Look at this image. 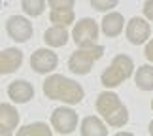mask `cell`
Wrapping results in <instances>:
<instances>
[{"mask_svg": "<svg viewBox=\"0 0 153 136\" xmlns=\"http://www.w3.org/2000/svg\"><path fill=\"white\" fill-rule=\"evenodd\" d=\"M44 94L49 100H61V102L68 104V106H76L79 104L85 97V89L81 87L78 81L66 78L62 74H51L45 78L44 85Z\"/></svg>", "mask_w": 153, "mask_h": 136, "instance_id": "1", "label": "cell"}, {"mask_svg": "<svg viewBox=\"0 0 153 136\" xmlns=\"http://www.w3.org/2000/svg\"><path fill=\"white\" fill-rule=\"evenodd\" d=\"M97 111L114 129H121L128 123V110L114 91H102L97 97Z\"/></svg>", "mask_w": 153, "mask_h": 136, "instance_id": "2", "label": "cell"}, {"mask_svg": "<svg viewBox=\"0 0 153 136\" xmlns=\"http://www.w3.org/2000/svg\"><path fill=\"white\" fill-rule=\"evenodd\" d=\"M134 72V61L128 55L121 53V55H115L114 61L108 68L102 72L100 76V83L106 89H114V87H119L123 81H127Z\"/></svg>", "mask_w": 153, "mask_h": 136, "instance_id": "3", "label": "cell"}, {"mask_svg": "<svg viewBox=\"0 0 153 136\" xmlns=\"http://www.w3.org/2000/svg\"><path fill=\"white\" fill-rule=\"evenodd\" d=\"M104 55V45H98V44H93V45H87V47H79L76 49L68 59V68L72 74H78V76H87L91 72L93 64H95L98 59H102Z\"/></svg>", "mask_w": 153, "mask_h": 136, "instance_id": "4", "label": "cell"}, {"mask_svg": "<svg viewBox=\"0 0 153 136\" xmlns=\"http://www.w3.org/2000/svg\"><path fill=\"white\" fill-rule=\"evenodd\" d=\"M98 32H100V28H98L97 21L91 19V17H83V19H79L74 25V28H72V40L76 42L78 47H87V45L97 44Z\"/></svg>", "mask_w": 153, "mask_h": 136, "instance_id": "5", "label": "cell"}, {"mask_svg": "<svg viewBox=\"0 0 153 136\" xmlns=\"http://www.w3.org/2000/svg\"><path fill=\"white\" fill-rule=\"evenodd\" d=\"M51 129L57 134H72L78 129V114L70 106L55 108L51 114Z\"/></svg>", "mask_w": 153, "mask_h": 136, "instance_id": "6", "label": "cell"}, {"mask_svg": "<svg viewBox=\"0 0 153 136\" xmlns=\"http://www.w3.org/2000/svg\"><path fill=\"white\" fill-rule=\"evenodd\" d=\"M6 32L8 36L17 44H25L32 38L34 34V28H32V23L27 19L25 15H11L8 17L6 21Z\"/></svg>", "mask_w": 153, "mask_h": 136, "instance_id": "7", "label": "cell"}, {"mask_svg": "<svg viewBox=\"0 0 153 136\" xmlns=\"http://www.w3.org/2000/svg\"><path fill=\"white\" fill-rule=\"evenodd\" d=\"M59 64V57L53 49L48 47H38L30 57V68L36 74H49L57 68Z\"/></svg>", "mask_w": 153, "mask_h": 136, "instance_id": "8", "label": "cell"}, {"mask_svg": "<svg viewBox=\"0 0 153 136\" xmlns=\"http://www.w3.org/2000/svg\"><path fill=\"white\" fill-rule=\"evenodd\" d=\"M125 34H127V40L132 45H142L151 36V27H149L148 19H144V17H132L125 25Z\"/></svg>", "mask_w": 153, "mask_h": 136, "instance_id": "9", "label": "cell"}, {"mask_svg": "<svg viewBox=\"0 0 153 136\" xmlns=\"http://www.w3.org/2000/svg\"><path fill=\"white\" fill-rule=\"evenodd\" d=\"M19 111L13 104L0 102V136H11L19 125Z\"/></svg>", "mask_w": 153, "mask_h": 136, "instance_id": "10", "label": "cell"}, {"mask_svg": "<svg viewBox=\"0 0 153 136\" xmlns=\"http://www.w3.org/2000/svg\"><path fill=\"white\" fill-rule=\"evenodd\" d=\"M23 51L17 47H6L0 51V76L13 74L23 64Z\"/></svg>", "mask_w": 153, "mask_h": 136, "instance_id": "11", "label": "cell"}, {"mask_svg": "<svg viewBox=\"0 0 153 136\" xmlns=\"http://www.w3.org/2000/svg\"><path fill=\"white\" fill-rule=\"evenodd\" d=\"M8 97L15 104H27L34 98V85L27 80H15L8 85Z\"/></svg>", "mask_w": 153, "mask_h": 136, "instance_id": "12", "label": "cell"}, {"mask_svg": "<svg viewBox=\"0 0 153 136\" xmlns=\"http://www.w3.org/2000/svg\"><path fill=\"white\" fill-rule=\"evenodd\" d=\"M123 27H125V17H123L119 11H106V15L102 17L100 23V30L104 32V36L108 38H115L123 32Z\"/></svg>", "mask_w": 153, "mask_h": 136, "instance_id": "13", "label": "cell"}, {"mask_svg": "<svg viewBox=\"0 0 153 136\" xmlns=\"http://www.w3.org/2000/svg\"><path fill=\"white\" fill-rule=\"evenodd\" d=\"M79 132L81 136H108V129L100 117L87 115L79 125Z\"/></svg>", "mask_w": 153, "mask_h": 136, "instance_id": "14", "label": "cell"}, {"mask_svg": "<svg viewBox=\"0 0 153 136\" xmlns=\"http://www.w3.org/2000/svg\"><path fill=\"white\" fill-rule=\"evenodd\" d=\"M68 38H70V34L66 30V27H61V25H53V27H49L48 30L44 32V42L48 44L49 47H62V45H66Z\"/></svg>", "mask_w": 153, "mask_h": 136, "instance_id": "15", "label": "cell"}, {"mask_svg": "<svg viewBox=\"0 0 153 136\" xmlns=\"http://www.w3.org/2000/svg\"><path fill=\"white\" fill-rule=\"evenodd\" d=\"M134 83L140 91H153V66L144 64L134 74Z\"/></svg>", "mask_w": 153, "mask_h": 136, "instance_id": "16", "label": "cell"}, {"mask_svg": "<svg viewBox=\"0 0 153 136\" xmlns=\"http://www.w3.org/2000/svg\"><path fill=\"white\" fill-rule=\"evenodd\" d=\"M49 21L53 25H61V27H68L76 21V13L74 8H51L49 11Z\"/></svg>", "mask_w": 153, "mask_h": 136, "instance_id": "17", "label": "cell"}, {"mask_svg": "<svg viewBox=\"0 0 153 136\" xmlns=\"http://www.w3.org/2000/svg\"><path fill=\"white\" fill-rule=\"evenodd\" d=\"M51 129L48 127V123L36 121V123H28L23 125L21 129H17V136H51Z\"/></svg>", "mask_w": 153, "mask_h": 136, "instance_id": "18", "label": "cell"}, {"mask_svg": "<svg viewBox=\"0 0 153 136\" xmlns=\"http://www.w3.org/2000/svg\"><path fill=\"white\" fill-rule=\"evenodd\" d=\"M21 8L28 17H40L45 11V0H21Z\"/></svg>", "mask_w": 153, "mask_h": 136, "instance_id": "19", "label": "cell"}, {"mask_svg": "<svg viewBox=\"0 0 153 136\" xmlns=\"http://www.w3.org/2000/svg\"><path fill=\"white\" fill-rule=\"evenodd\" d=\"M89 2H91V6H93L97 11H102V13H106V11H111L114 8H117L119 0H89Z\"/></svg>", "mask_w": 153, "mask_h": 136, "instance_id": "20", "label": "cell"}, {"mask_svg": "<svg viewBox=\"0 0 153 136\" xmlns=\"http://www.w3.org/2000/svg\"><path fill=\"white\" fill-rule=\"evenodd\" d=\"M49 8H74L76 0H48Z\"/></svg>", "mask_w": 153, "mask_h": 136, "instance_id": "21", "label": "cell"}, {"mask_svg": "<svg viewBox=\"0 0 153 136\" xmlns=\"http://www.w3.org/2000/svg\"><path fill=\"white\" fill-rule=\"evenodd\" d=\"M142 11H144V17H146V19H148V21H153V0H146Z\"/></svg>", "mask_w": 153, "mask_h": 136, "instance_id": "22", "label": "cell"}, {"mask_svg": "<svg viewBox=\"0 0 153 136\" xmlns=\"http://www.w3.org/2000/svg\"><path fill=\"white\" fill-rule=\"evenodd\" d=\"M144 55L149 62H153V40H148L146 42V49H144Z\"/></svg>", "mask_w": 153, "mask_h": 136, "instance_id": "23", "label": "cell"}, {"mask_svg": "<svg viewBox=\"0 0 153 136\" xmlns=\"http://www.w3.org/2000/svg\"><path fill=\"white\" fill-rule=\"evenodd\" d=\"M115 136H132V134H131V132H117Z\"/></svg>", "mask_w": 153, "mask_h": 136, "instance_id": "24", "label": "cell"}, {"mask_svg": "<svg viewBox=\"0 0 153 136\" xmlns=\"http://www.w3.org/2000/svg\"><path fill=\"white\" fill-rule=\"evenodd\" d=\"M149 134H151V136H153V121H151V123H149Z\"/></svg>", "mask_w": 153, "mask_h": 136, "instance_id": "25", "label": "cell"}, {"mask_svg": "<svg viewBox=\"0 0 153 136\" xmlns=\"http://www.w3.org/2000/svg\"><path fill=\"white\" fill-rule=\"evenodd\" d=\"M0 10H2V0H0Z\"/></svg>", "mask_w": 153, "mask_h": 136, "instance_id": "26", "label": "cell"}, {"mask_svg": "<svg viewBox=\"0 0 153 136\" xmlns=\"http://www.w3.org/2000/svg\"><path fill=\"white\" fill-rule=\"evenodd\" d=\"M151 110H153V100H151Z\"/></svg>", "mask_w": 153, "mask_h": 136, "instance_id": "27", "label": "cell"}]
</instances>
